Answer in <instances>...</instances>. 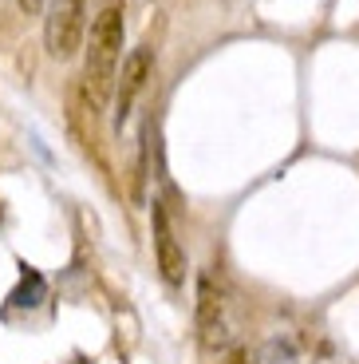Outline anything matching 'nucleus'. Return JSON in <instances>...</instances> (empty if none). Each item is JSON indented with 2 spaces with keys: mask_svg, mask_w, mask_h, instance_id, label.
Here are the masks:
<instances>
[{
  "mask_svg": "<svg viewBox=\"0 0 359 364\" xmlns=\"http://www.w3.org/2000/svg\"><path fill=\"white\" fill-rule=\"evenodd\" d=\"M123 40H126V0H103L99 12L91 16V40H87V60L75 95L91 119L103 111L118 80V60H123Z\"/></svg>",
  "mask_w": 359,
  "mask_h": 364,
  "instance_id": "obj_1",
  "label": "nucleus"
},
{
  "mask_svg": "<svg viewBox=\"0 0 359 364\" xmlns=\"http://www.w3.org/2000/svg\"><path fill=\"white\" fill-rule=\"evenodd\" d=\"M44 297H48L44 277H40L36 269H28V265H24V273H20V285L12 289L9 305H12V309H36V305H40Z\"/></svg>",
  "mask_w": 359,
  "mask_h": 364,
  "instance_id": "obj_6",
  "label": "nucleus"
},
{
  "mask_svg": "<svg viewBox=\"0 0 359 364\" xmlns=\"http://www.w3.org/2000/svg\"><path fill=\"white\" fill-rule=\"evenodd\" d=\"M154 254H158V269L166 282L170 285L186 282V250L178 246V237L170 230V218H166V210L158 202H154Z\"/></svg>",
  "mask_w": 359,
  "mask_h": 364,
  "instance_id": "obj_5",
  "label": "nucleus"
},
{
  "mask_svg": "<svg viewBox=\"0 0 359 364\" xmlns=\"http://www.w3.org/2000/svg\"><path fill=\"white\" fill-rule=\"evenodd\" d=\"M87 36V0H48L44 48L52 60H72Z\"/></svg>",
  "mask_w": 359,
  "mask_h": 364,
  "instance_id": "obj_2",
  "label": "nucleus"
},
{
  "mask_svg": "<svg viewBox=\"0 0 359 364\" xmlns=\"http://www.w3.org/2000/svg\"><path fill=\"white\" fill-rule=\"evenodd\" d=\"M20 4V12H24V16H36L40 9H48V0H16Z\"/></svg>",
  "mask_w": 359,
  "mask_h": 364,
  "instance_id": "obj_7",
  "label": "nucleus"
},
{
  "mask_svg": "<svg viewBox=\"0 0 359 364\" xmlns=\"http://www.w3.org/2000/svg\"><path fill=\"white\" fill-rule=\"evenodd\" d=\"M225 364H249V356H245V348H233V353L225 356Z\"/></svg>",
  "mask_w": 359,
  "mask_h": 364,
  "instance_id": "obj_8",
  "label": "nucleus"
},
{
  "mask_svg": "<svg viewBox=\"0 0 359 364\" xmlns=\"http://www.w3.org/2000/svg\"><path fill=\"white\" fill-rule=\"evenodd\" d=\"M198 337H201V348L214 353L217 345H225L229 337V321H225V289L214 273H201L198 282Z\"/></svg>",
  "mask_w": 359,
  "mask_h": 364,
  "instance_id": "obj_3",
  "label": "nucleus"
},
{
  "mask_svg": "<svg viewBox=\"0 0 359 364\" xmlns=\"http://www.w3.org/2000/svg\"><path fill=\"white\" fill-rule=\"evenodd\" d=\"M150 68H154V44H150V40H143V44L123 60V72H118V83H115V123H118V127L126 123V115H131L135 100L143 95L146 80H150Z\"/></svg>",
  "mask_w": 359,
  "mask_h": 364,
  "instance_id": "obj_4",
  "label": "nucleus"
}]
</instances>
